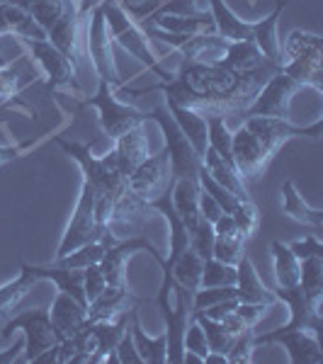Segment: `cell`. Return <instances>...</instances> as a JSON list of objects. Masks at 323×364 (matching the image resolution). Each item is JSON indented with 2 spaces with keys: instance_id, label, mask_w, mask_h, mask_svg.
<instances>
[{
  "instance_id": "d590c367",
  "label": "cell",
  "mask_w": 323,
  "mask_h": 364,
  "mask_svg": "<svg viewBox=\"0 0 323 364\" xmlns=\"http://www.w3.org/2000/svg\"><path fill=\"white\" fill-rule=\"evenodd\" d=\"M245 236L243 233H214V243H211V257L226 262V265H236L243 255Z\"/></svg>"
},
{
  "instance_id": "74e56055",
  "label": "cell",
  "mask_w": 323,
  "mask_h": 364,
  "mask_svg": "<svg viewBox=\"0 0 323 364\" xmlns=\"http://www.w3.org/2000/svg\"><path fill=\"white\" fill-rule=\"evenodd\" d=\"M190 318H195L199 326H202L204 336H207V343H209V350L211 352H219V355H228V350H231L233 345V338L231 333L226 331L224 326H221V321H211L207 316L197 314V316H190Z\"/></svg>"
},
{
  "instance_id": "484cf974",
  "label": "cell",
  "mask_w": 323,
  "mask_h": 364,
  "mask_svg": "<svg viewBox=\"0 0 323 364\" xmlns=\"http://www.w3.org/2000/svg\"><path fill=\"white\" fill-rule=\"evenodd\" d=\"M39 282H42V277L34 272V265L20 262V274H17L13 282L0 287V318H8L17 309V304H20Z\"/></svg>"
},
{
  "instance_id": "ba28073f",
  "label": "cell",
  "mask_w": 323,
  "mask_h": 364,
  "mask_svg": "<svg viewBox=\"0 0 323 364\" xmlns=\"http://www.w3.org/2000/svg\"><path fill=\"white\" fill-rule=\"evenodd\" d=\"M112 87L115 85L97 80V92L92 97L83 100V105L85 107L97 109L100 127H102V132L115 141L117 136L129 132V129L146 124V122H149V112H141V109L132 107V105L120 102V100L115 97Z\"/></svg>"
},
{
  "instance_id": "bcb514c9",
  "label": "cell",
  "mask_w": 323,
  "mask_h": 364,
  "mask_svg": "<svg viewBox=\"0 0 323 364\" xmlns=\"http://www.w3.org/2000/svg\"><path fill=\"white\" fill-rule=\"evenodd\" d=\"M199 211H202V216L209 221V224H214V221L224 214V209L219 207V202H216L209 192H204L202 187H199Z\"/></svg>"
},
{
  "instance_id": "cb8c5ba5",
  "label": "cell",
  "mask_w": 323,
  "mask_h": 364,
  "mask_svg": "<svg viewBox=\"0 0 323 364\" xmlns=\"http://www.w3.org/2000/svg\"><path fill=\"white\" fill-rule=\"evenodd\" d=\"M170 117L175 119V124L180 127V132L185 134L187 141L192 144L195 154L202 158L207 151V117L192 107H180V105L166 102Z\"/></svg>"
},
{
  "instance_id": "ac0fdd59",
  "label": "cell",
  "mask_w": 323,
  "mask_h": 364,
  "mask_svg": "<svg viewBox=\"0 0 323 364\" xmlns=\"http://www.w3.org/2000/svg\"><path fill=\"white\" fill-rule=\"evenodd\" d=\"M144 304L141 299H137L132 291H127V287H105L100 294L88 304V321L97 323V321H112L125 311Z\"/></svg>"
},
{
  "instance_id": "f1b7e54d",
  "label": "cell",
  "mask_w": 323,
  "mask_h": 364,
  "mask_svg": "<svg viewBox=\"0 0 323 364\" xmlns=\"http://www.w3.org/2000/svg\"><path fill=\"white\" fill-rule=\"evenodd\" d=\"M3 34H17L20 39H46V32L32 20V15L10 3H0V37Z\"/></svg>"
},
{
  "instance_id": "44dd1931",
  "label": "cell",
  "mask_w": 323,
  "mask_h": 364,
  "mask_svg": "<svg viewBox=\"0 0 323 364\" xmlns=\"http://www.w3.org/2000/svg\"><path fill=\"white\" fill-rule=\"evenodd\" d=\"M158 29V32L168 34H216L214 17L207 10H202L195 17H178V15H156L149 17L146 22H141V27Z\"/></svg>"
},
{
  "instance_id": "8d00e7d4",
  "label": "cell",
  "mask_w": 323,
  "mask_h": 364,
  "mask_svg": "<svg viewBox=\"0 0 323 364\" xmlns=\"http://www.w3.org/2000/svg\"><path fill=\"white\" fill-rule=\"evenodd\" d=\"M199 287H236V265L207 257L202 265V279Z\"/></svg>"
},
{
  "instance_id": "1f68e13d",
  "label": "cell",
  "mask_w": 323,
  "mask_h": 364,
  "mask_svg": "<svg viewBox=\"0 0 323 364\" xmlns=\"http://www.w3.org/2000/svg\"><path fill=\"white\" fill-rule=\"evenodd\" d=\"M202 265L204 260L199 257V252L195 248H187L170 262V267H163V272L173 274V279L178 282L180 287H185L190 294H195L199 289V279H202Z\"/></svg>"
},
{
  "instance_id": "b9f144b4",
  "label": "cell",
  "mask_w": 323,
  "mask_h": 364,
  "mask_svg": "<svg viewBox=\"0 0 323 364\" xmlns=\"http://www.w3.org/2000/svg\"><path fill=\"white\" fill-rule=\"evenodd\" d=\"M105 287H107V282H105V277H102V269H100V265L83 267V291H85L88 304H90L92 299L105 289Z\"/></svg>"
},
{
  "instance_id": "5bb4252c",
  "label": "cell",
  "mask_w": 323,
  "mask_h": 364,
  "mask_svg": "<svg viewBox=\"0 0 323 364\" xmlns=\"http://www.w3.org/2000/svg\"><path fill=\"white\" fill-rule=\"evenodd\" d=\"M168 180H170V161H168L166 146H163L158 154L149 156L146 161H141L139 166L134 168V173L129 175V180H127V187L139 199L151 202V199H156L166 190Z\"/></svg>"
},
{
  "instance_id": "ffe728a7",
  "label": "cell",
  "mask_w": 323,
  "mask_h": 364,
  "mask_svg": "<svg viewBox=\"0 0 323 364\" xmlns=\"http://www.w3.org/2000/svg\"><path fill=\"white\" fill-rule=\"evenodd\" d=\"M132 326V309L120 314L112 321H97L92 323V345H95V352H92L90 364L105 362L110 355H115L120 340L125 338V333Z\"/></svg>"
},
{
  "instance_id": "f546056e",
  "label": "cell",
  "mask_w": 323,
  "mask_h": 364,
  "mask_svg": "<svg viewBox=\"0 0 323 364\" xmlns=\"http://www.w3.org/2000/svg\"><path fill=\"white\" fill-rule=\"evenodd\" d=\"M132 338H134V345H137L144 364H166L168 362V336L166 333L158 338L146 336L144 328H141L137 306L132 309Z\"/></svg>"
},
{
  "instance_id": "d6a6232c",
  "label": "cell",
  "mask_w": 323,
  "mask_h": 364,
  "mask_svg": "<svg viewBox=\"0 0 323 364\" xmlns=\"http://www.w3.org/2000/svg\"><path fill=\"white\" fill-rule=\"evenodd\" d=\"M272 250V265H275V279H277L280 289H290L299 284V257L285 245L282 240H272L270 245Z\"/></svg>"
},
{
  "instance_id": "f6af8a7d",
  "label": "cell",
  "mask_w": 323,
  "mask_h": 364,
  "mask_svg": "<svg viewBox=\"0 0 323 364\" xmlns=\"http://www.w3.org/2000/svg\"><path fill=\"white\" fill-rule=\"evenodd\" d=\"M265 309H268L265 304H243V301H238L233 311H236V316L245 323V326L253 328L255 323L260 321V316L265 314Z\"/></svg>"
},
{
  "instance_id": "4fadbf2b",
  "label": "cell",
  "mask_w": 323,
  "mask_h": 364,
  "mask_svg": "<svg viewBox=\"0 0 323 364\" xmlns=\"http://www.w3.org/2000/svg\"><path fill=\"white\" fill-rule=\"evenodd\" d=\"M139 250L151 252V257H154L156 262L163 260V255L158 252L156 245L151 243L149 238L141 236V233H134V236H129L127 240H117V243H112L105 250L102 260H100L97 265L102 269V277L110 287H127V260Z\"/></svg>"
},
{
  "instance_id": "c3c4849f",
  "label": "cell",
  "mask_w": 323,
  "mask_h": 364,
  "mask_svg": "<svg viewBox=\"0 0 323 364\" xmlns=\"http://www.w3.org/2000/svg\"><path fill=\"white\" fill-rule=\"evenodd\" d=\"M17 68H13V66H0V95L3 97H8V95H13L15 92V83H17Z\"/></svg>"
},
{
  "instance_id": "4dcf8cb0",
  "label": "cell",
  "mask_w": 323,
  "mask_h": 364,
  "mask_svg": "<svg viewBox=\"0 0 323 364\" xmlns=\"http://www.w3.org/2000/svg\"><path fill=\"white\" fill-rule=\"evenodd\" d=\"M34 272H37L42 279H51L58 287V291H66V294L73 296L75 301H80L88 306V299L83 291V269L61 267V265H54V262H51V265H46V267L34 265Z\"/></svg>"
},
{
  "instance_id": "8fae6325",
  "label": "cell",
  "mask_w": 323,
  "mask_h": 364,
  "mask_svg": "<svg viewBox=\"0 0 323 364\" xmlns=\"http://www.w3.org/2000/svg\"><path fill=\"white\" fill-rule=\"evenodd\" d=\"M46 75V90H78V68L49 39H22Z\"/></svg>"
},
{
  "instance_id": "5b68a950",
  "label": "cell",
  "mask_w": 323,
  "mask_h": 364,
  "mask_svg": "<svg viewBox=\"0 0 323 364\" xmlns=\"http://www.w3.org/2000/svg\"><path fill=\"white\" fill-rule=\"evenodd\" d=\"M149 122H156L163 132L166 139V151H168V161H170V182L175 180H197L199 168H202V158L195 154L192 144L187 141V136L180 132V127L175 124V119L170 117L166 105H158L149 112Z\"/></svg>"
},
{
  "instance_id": "9c48e42d",
  "label": "cell",
  "mask_w": 323,
  "mask_h": 364,
  "mask_svg": "<svg viewBox=\"0 0 323 364\" xmlns=\"http://www.w3.org/2000/svg\"><path fill=\"white\" fill-rule=\"evenodd\" d=\"M299 90H304V85L280 66L270 75L268 83L260 87V92H258L255 100L240 117H277V119H290L292 100H295Z\"/></svg>"
},
{
  "instance_id": "ab89813d",
  "label": "cell",
  "mask_w": 323,
  "mask_h": 364,
  "mask_svg": "<svg viewBox=\"0 0 323 364\" xmlns=\"http://www.w3.org/2000/svg\"><path fill=\"white\" fill-rule=\"evenodd\" d=\"M253 338H255L253 328H245L240 336H236V340H233V345H231V350H228V355H226L228 364H243V362L253 360V350H255Z\"/></svg>"
},
{
  "instance_id": "9a60e30c",
  "label": "cell",
  "mask_w": 323,
  "mask_h": 364,
  "mask_svg": "<svg viewBox=\"0 0 323 364\" xmlns=\"http://www.w3.org/2000/svg\"><path fill=\"white\" fill-rule=\"evenodd\" d=\"M272 294L285 301L290 306V323L282 326L280 331H292V328H309L314 333H321V304L323 301H311L304 294L302 287H290V289H272Z\"/></svg>"
},
{
  "instance_id": "d4e9b609",
  "label": "cell",
  "mask_w": 323,
  "mask_h": 364,
  "mask_svg": "<svg viewBox=\"0 0 323 364\" xmlns=\"http://www.w3.org/2000/svg\"><path fill=\"white\" fill-rule=\"evenodd\" d=\"M287 3H290V0H280L277 8H275L268 17L255 20L253 37H250L258 44V49L265 54L268 61L277 63V66H282V42L277 37V25H280V15H282V10H285Z\"/></svg>"
},
{
  "instance_id": "f35d334b",
  "label": "cell",
  "mask_w": 323,
  "mask_h": 364,
  "mask_svg": "<svg viewBox=\"0 0 323 364\" xmlns=\"http://www.w3.org/2000/svg\"><path fill=\"white\" fill-rule=\"evenodd\" d=\"M231 216H233V221H236L238 231L245 236V240H248L258 231L260 214H258V207L253 204V199H245V202H240L238 207L231 211Z\"/></svg>"
},
{
  "instance_id": "e575fe53",
  "label": "cell",
  "mask_w": 323,
  "mask_h": 364,
  "mask_svg": "<svg viewBox=\"0 0 323 364\" xmlns=\"http://www.w3.org/2000/svg\"><path fill=\"white\" fill-rule=\"evenodd\" d=\"M299 287L311 301H323V255L299 260Z\"/></svg>"
},
{
  "instance_id": "2e32d148",
  "label": "cell",
  "mask_w": 323,
  "mask_h": 364,
  "mask_svg": "<svg viewBox=\"0 0 323 364\" xmlns=\"http://www.w3.org/2000/svg\"><path fill=\"white\" fill-rule=\"evenodd\" d=\"M224 68L233 70V73H243V75H250V73H263V70H277L280 66L272 61H268L265 54L258 49V44L253 39H240V42H228L226 46V54L221 61Z\"/></svg>"
},
{
  "instance_id": "d6986e66",
  "label": "cell",
  "mask_w": 323,
  "mask_h": 364,
  "mask_svg": "<svg viewBox=\"0 0 323 364\" xmlns=\"http://www.w3.org/2000/svg\"><path fill=\"white\" fill-rule=\"evenodd\" d=\"M236 299L243 304H265V306H272V304L277 301L272 289H268V287L263 284L253 260H250L245 252L236 262Z\"/></svg>"
},
{
  "instance_id": "30bf717a",
  "label": "cell",
  "mask_w": 323,
  "mask_h": 364,
  "mask_svg": "<svg viewBox=\"0 0 323 364\" xmlns=\"http://www.w3.org/2000/svg\"><path fill=\"white\" fill-rule=\"evenodd\" d=\"M88 17H90V27H88V54H90L92 73L102 83L122 87L125 85V78L117 70V61L112 54V37H110L107 22H105L102 5H97Z\"/></svg>"
},
{
  "instance_id": "ee69618b",
  "label": "cell",
  "mask_w": 323,
  "mask_h": 364,
  "mask_svg": "<svg viewBox=\"0 0 323 364\" xmlns=\"http://www.w3.org/2000/svg\"><path fill=\"white\" fill-rule=\"evenodd\" d=\"M290 250L295 252L299 260H304V257H311V255H323V245H321V240L316 238V236H304V240H297V243H292Z\"/></svg>"
},
{
  "instance_id": "603a6c76",
  "label": "cell",
  "mask_w": 323,
  "mask_h": 364,
  "mask_svg": "<svg viewBox=\"0 0 323 364\" xmlns=\"http://www.w3.org/2000/svg\"><path fill=\"white\" fill-rule=\"evenodd\" d=\"M202 168L207 170L211 180L219 182L221 187H226L228 192H233L238 199H250L248 185H245V180L240 178V173L236 170V166H233V161L221 158L214 149H209V146L202 156Z\"/></svg>"
},
{
  "instance_id": "7dc6e473",
  "label": "cell",
  "mask_w": 323,
  "mask_h": 364,
  "mask_svg": "<svg viewBox=\"0 0 323 364\" xmlns=\"http://www.w3.org/2000/svg\"><path fill=\"white\" fill-rule=\"evenodd\" d=\"M236 304H238V299H226V301L211 304V306H207L204 311H199V314L207 316V318H211V321H221L228 314V311L236 309ZM192 316H197V314H192Z\"/></svg>"
},
{
  "instance_id": "8992f818",
  "label": "cell",
  "mask_w": 323,
  "mask_h": 364,
  "mask_svg": "<svg viewBox=\"0 0 323 364\" xmlns=\"http://www.w3.org/2000/svg\"><path fill=\"white\" fill-rule=\"evenodd\" d=\"M13 333L25 336V357H22V362H34L44 350L54 348L58 343L54 336V326H51L49 309H34L22 311L17 316H8L3 331H0V338L10 340Z\"/></svg>"
},
{
  "instance_id": "e0dca14e",
  "label": "cell",
  "mask_w": 323,
  "mask_h": 364,
  "mask_svg": "<svg viewBox=\"0 0 323 364\" xmlns=\"http://www.w3.org/2000/svg\"><path fill=\"white\" fill-rule=\"evenodd\" d=\"M49 316H51V326H54V336L58 343H61V340L70 338L73 333H78L80 328L85 326L88 306L80 301H75V299L66 294V291H58L54 296V301H51Z\"/></svg>"
},
{
  "instance_id": "7c38bea8",
  "label": "cell",
  "mask_w": 323,
  "mask_h": 364,
  "mask_svg": "<svg viewBox=\"0 0 323 364\" xmlns=\"http://www.w3.org/2000/svg\"><path fill=\"white\" fill-rule=\"evenodd\" d=\"M255 348L258 345H272L280 343L287 350L292 364H321L323 362V350L319 343V333L309 331V328H292V331H275L265 333V336L253 338Z\"/></svg>"
},
{
  "instance_id": "681fc988",
  "label": "cell",
  "mask_w": 323,
  "mask_h": 364,
  "mask_svg": "<svg viewBox=\"0 0 323 364\" xmlns=\"http://www.w3.org/2000/svg\"><path fill=\"white\" fill-rule=\"evenodd\" d=\"M22 149H25V146H20V144H17V146H0V166H5V163L20 158Z\"/></svg>"
},
{
  "instance_id": "836d02e7",
  "label": "cell",
  "mask_w": 323,
  "mask_h": 364,
  "mask_svg": "<svg viewBox=\"0 0 323 364\" xmlns=\"http://www.w3.org/2000/svg\"><path fill=\"white\" fill-rule=\"evenodd\" d=\"M0 3H10L22 8L27 15H32V20L37 22L44 32H49L51 25L61 17L63 8H66V0H0Z\"/></svg>"
},
{
  "instance_id": "52a82bcc",
  "label": "cell",
  "mask_w": 323,
  "mask_h": 364,
  "mask_svg": "<svg viewBox=\"0 0 323 364\" xmlns=\"http://www.w3.org/2000/svg\"><path fill=\"white\" fill-rule=\"evenodd\" d=\"M95 202H97V195L88 182H83L80 187V197H78V204H75V211L70 216L66 231H63V238L58 243V252L56 257H63L68 252L78 250L80 245L85 243H92V240H102L112 231V226H97L95 221Z\"/></svg>"
},
{
  "instance_id": "83f0119b",
  "label": "cell",
  "mask_w": 323,
  "mask_h": 364,
  "mask_svg": "<svg viewBox=\"0 0 323 364\" xmlns=\"http://www.w3.org/2000/svg\"><path fill=\"white\" fill-rule=\"evenodd\" d=\"M280 192H282V211H285L290 219H295L304 226H311L314 231H321L323 228V211L309 207V204L304 202V197L297 192L295 182L285 180L280 187Z\"/></svg>"
},
{
  "instance_id": "6da1fadb",
  "label": "cell",
  "mask_w": 323,
  "mask_h": 364,
  "mask_svg": "<svg viewBox=\"0 0 323 364\" xmlns=\"http://www.w3.org/2000/svg\"><path fill=\"white\" fill-rule=\"evenodd\" d=\"M272 73L275 70H263V73L243 75L224 68L221 63H199L183 58L173 78L166 83H156L151 87H141V90H129L122 85L120 90L122 95H146V92L158 90L166 95V102L180 105V107L240 117Z\"/></svg>"
},
{
  "instance_id": "3957f363",
  "label": "cell",
  "mask_w": 323,
  "mask_h": 364,
  "mask_svg": "<svg viewBox=\"0 0 323 364\" xmlns=\"http://www.w3.org/2000/svg\"><path fill=\"white\" fill-rule=\"evenodd\" d=\"M51 139L61 146L63 154L78 163L80 170H83V182H88L95 190L97 199H112V202H117L129 190L127 175L122 173L115 151H110L105 156H92L90 154L92 144H78V141H68L63 136H51Z\"/></svg>"
},
{
  "instance_id": "7a4b0ae2",
  "label": "cell",
  "mask_w": 323,
  "mask_h": 364,
  "mask_svg": "<svg viewBox=\"0 0 323 364\" xmlns=\"http://www.w3.org/2000/svg\"><path fill=\"white\" fill-rule=\"evenodd\" d=\"M297 136L319 139L321 119L311 127H295L290 119L277 117H245L243 124L231 132V161L245 182L258 180L285 141Z\"/></svg>"
},
{
  "instance_id": "60d3db41",
  "label": "cell",
  "mask_w": 323,
  "mask_h": 364,
  "mask_svg": "<svg viewBox=\"0 0 323 364\" xmlns=\"http://www.w3.org/2000/svg\"><path fill=\"white\" fill-rule=\"evenodd\" d=\"M183 348L185 352H192V355H197L199 360L204 362V357L209 355V343H207V336H204L202 326L190 318V323H187V331H185V338H183Z\"/></svg>"
},
{
  "instance_id": "7bdbcfd3",
  "label": "cell",
  "mask_w": 323,
  "mask_h": 364,
  "mask_svg": "<svg viewBox=\"0 0 323 364\" xmlns=\"http://www.w3.org/2000/svg\"><path fill=\"white\" fill-rule=\"evenodd\" d=\"M115 357H117V364H144V360H141V355H139V350H137V345H134L132 326H129V331L125 333V338H122L120 345H117Z\"/></svg>"
},
{
  "instance_id": "277c9868",
  "label": "cell",
  "mask_w": 323,
  "mask_h": 364,
  "mask_svg": "<svg viewBox=\"0 0 323 364\" xmlns=\"http://www.w3.org/2000/svg\"><path fill=\"white\" fill-rule=\"evenodd\" d=\"M100 5H102L110 37H112L122 49H127L129 54L137 56L146 68L154 70L158 78H161V83L173 78V73L161 66V58L154 54V49H151V44H149V37H146L144 27H141L139 22H134L117 0H102Z\"/></svg>"
},
{
  "instance_id": "4316f807",
  "label": "cell",
  "mask_w": 323,
  "mask_h": 364,
  "mask_svg": "<svg viewBox=\"0 0 323 364\" xmlns=\"http://www.w3.org/2000/svg\"><path fill=\"white\" fill-rule=\"evenodd\" d=\"M209 13L214 17L216 34H219L221 39H226V42H240V39L253 37L255 22H245V20H240V17H236L224 0H209Z\"/></svg>"
},
{
  "instance_id": "7402d4cb",
  "label": "cell",
  "mask_w": 323,
  "mask_h": 364,
  "mask_svg": "<svg viewBox=\"0 0 323 364\" xmlns=\"http://www.w3.org/2000/svg\"><path fill=\"white\" fill-rule=\"evenodd\" d=\"M112 151H115L117 161H120L122 173H125L129 180V175L134 173V168L151 156L149 154V136H146V132H144V124L129 129V132H125L122 136H117Z\"/></svg>"
}]
</instances>
